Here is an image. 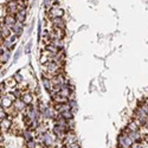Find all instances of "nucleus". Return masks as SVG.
<instances>
[{"mask_svg": "<svg viewBox=\"0 0 148 148\" xmlns=\"http://www.w3.org/2000/svg\"><path fill=\"white\" fill-rule=\"evenodd\" d=\"M16 100L14 96H12V94L8 95H4L3 97H0V107L4 108L5 110H8L12 104H13V101Z\"/></svg>", "mask_w": 148, "mask_h": 148, "instance_id": "f257e3e1", "label": "nucleus"}, {"mask_svg": "<svg viewBox=\"0 0 148 148\" xmlns=\"http://www.w3.org/2000/svg\"><path fill=\"white\" fill-rule=\"evenodd\" d=\"M117 140H119V148H129L133 143V141L129 139V136L126 133H121Z\"/></svg>", "mask_w": 148, "mask_h": 148, "instance_id": "f03ea898", "label": "nucleus"}, {"mask_svg": "<svg viewBox=\"0 0 148 148\" xmlns=\"http://www.w3.org/2000/svg\"><path fill=\"white\" fill-rule=\"evenodd\" d=\"M47 11H49V17H50V19L51 18H62L64 16V10L59 6H57L56 4H53L52 7Z\"/></svg>", "mask_w": 148, "mask_h": 148, "instance_id": "7ed1b4c3", "label": "nucleus"}, {"mask_svg": "<svg viewBox=\"0 0 148 148\" xmlns=\"http://www.w3.org/2000/svg\"><path fill=\"white\" fill-rule=\"evenodd\" d=\"M19 11V6H18V3L17 0H8L6 3V12L7 14H11V16H16Z\"/></svg>", "mask_w": 148, "mask_h": 148, "instance_id": "20e7f679", "label": "nucleus"}, {"mask_svg": "<svg viewBox=\"0 0 148 148\" xmlns=\"http://www.w3.org/2000/svg\"><path fill=\"white\" fill-rule=\"evenodd\" d=\"M65 37V30L60 27H52L50 31V38L51 39H63Z\"/></svg>", "mask_w": 148, "mask_h": 148, "instance_id": "39448f33", "label": "nucleus"}, {"mask_svg": "<svg viewBox=\"0 0 148 148\" xmlns=\"http://www.w3.org/2000/svg\"><path fill=\"white\" fill-rule=\"evenodd\" d=\"M12 127V121L10 117H5L0 120V132H8Z\"/></svg>", "mask_w": 148, "mask_h": 148, "instance_id": "423d86ee", "label": "nucleus"}, {"mask_svg": "<svg viewBox=\"0 0 148 148\" xmlns=\"http://www.w3.org/2000/svg\"><path fill=\"white\" fill-rule=\"evenodd\" d=\"M12 106H13V108L17 110L18 113L25 112V109H26V107H27L25 103H24V102L20 100V98H16V100L13 101V104H12Z\"/></svg>", "mask_w": 148, "mask_h": 148, "instance_id": "0eeeda50", "label": "nucleus"}, {"mask_svg": "<svg viewBox=\"0 0 148 148\" xmlns=\"http://www.w3.org/2000/svg\"><path fill=\"white\" fill-rule=\"evenodd\" d=\"M11 31L13 32L17 37H20L23 34V23H19V21H16L13 25L11 26Z\"/></svg>", "mask_w": 148, "mask_h": 148, "instance_id": "6e6552de", "label": "nucleus"}, {"mask_svg": "<svg viewBox=\"0 0 148 148\" xmlns=\"http://www.w3.org/2000/svg\"><path fill=\"white\" fill-rule=\"evenodd\" d=\"M50 23L52 27H60V29H65V21L62 18H51Z\"/></svg>", "mask_w": 148, "mask_h": 148, "instance_id": "1a4fd4ad", "label": "nucleus"}, {"mask_svg": "<svg viewBox=\"0 0 148 148\" xmlns=\"http://www.w3.org/2000/svg\"><path fill=\"white\" fill-rule=\"evenodd\" d=\"M64 145H66V146H69V145H72L73 142H76V135L73 134L72 132H66V134H65V136H64Z\"/></svg>", "mask_w": 148, "mask_h": 148, "instance_id": "9d476101", "label": "nucleus"}, {"mask_svg": "<svg viewBox=\"0 0 148 148\" xmlns=\"http://www.w3.org/2000/svg\"><path fill=\"white\" fill-rule=\"evenodd\" d=\"M0 34H1V37H3L4 39L7 38V37H10V36L12 34L11 29H10L7 25H5L4 23H0Z\"/></svg>", "mask_w": 148, "mask_h": 148, "instance_id": "9b49d317", "label": "nucleus"}, {"mask_svg": "<svg viewBox=\"0 0 148 148\" xmlns=\"http://www.w3.org/2000/svg\"><path fill=\"white\" fill-rule=\"evenodd\" d=\"M55 110L57 113H63L65 110H71V107L69 102L66 103H55Z\"/></svg>", "mask_w": 148, "mask_h": 148, "instance_id": "f8f14e48", "label": "nucleus"}, {"mask_svg": "<svg viewBox=\"0 0 148 148\" xmlns=\"http://www.w3.org/2000/svg\"><path fill=\"white\" fill-rule=\"evenodd\" d=\"M20 100H21L24 103H25L26 106H30V104H32V102H33V95H32L31 92H23Z\"/></svg>", "mask_w": 148, "mask_h": 148, "instance_id": "ddd939ff", "label": "nucleus"}, {"mask_svg": "<svg viewBox=\"0 0 148 148\" xmlns=\"http://www.w3.org/2000/svg\"><path fill=\"white\" fill-rule=\"evenodd\" d=\"M52 101H53V103H66L69 100L66 97L59 95L58 92H53L52 94Z\"/></svg>", "mask_w": 148, "mask_h": 148, "instance_id": "4468645a", "label": "nucleus"}, {"mask_svg": "<svg viewBox=\"0 0 148 148\" xmlns=\"http://www.w3.org/2000/svg\"><path fill=\"white\" fill-rule=\"evenodd\" d=\"M14 18H16V21H19V23H24V21H25V18H26V8L19 10L18 13L14 16Z\"/></svg>", "mask_w": 148, "mask_h": 148, "instance_id": "2eb2a0df", "label": "nucleus"}, {"mask_svg": "<svg viewBox=\"0 0 148 148\" xmlns=\"http://www.w3.org/2000/svg\"><path fill=\"white\" fill-rule=\"evenodd\" d=\"M43 84H44V88H45L49 92H52V89H53V83H52L51 78L43 77Z\"/></svg>", "mask_w": 148, "mask_h": 148, "instance_id": "dca6fc26", "label": "nucleus"}, {"mask_svg": "<svg viewBox=\"0 0 148 148\" xmlns=\"http://www.w3.org/2000/svg\"><path fill=\"white\" fill-rule=\"evenodd\" d=\"M14 23H16V18H14V16L6 14V17L4 18V24H5V25H7V26L11 29V26L13 25Z\"/></svg>", "mask_w": 148, "mask_h": 148, "instance_id": "f3484780", "label": "nucleus"}, {"mask_svg": "<svg viewBox=\"0 0 148 148\" xmlns=\"http://www.w3.org/2000/svg\"><path fill=\"white\" fill-rule=\"evenodd\" d=\"M10 56H11V51H10V50L3 51L1 53H0V64H5L6 62L8 60Z\"/></svg>", "mask_w": 148, "mask_h": 148, "instance_id": "a211bd4d", "label": "nucleus"}, {"mask_svg": "<svg viewBox=\"0 0 148 148\" xmlns=\"http://www.w3.org/2000/svg\"><path fill=\"white\" fill-rule=\"evenodd\" d=\"M23 136L25 138V140L26 141H29V140H33V138L36 136V134H34V130H26V132H24L23 133Z\"/></svg>", "mask_w": 148, "mask_h": 148, "instance_id": "6ab92c4d", "label": "nucleus"}, {"mask_svg": "<svg viewBox=\"0 0 148 148\" xmlns=\"http://www.w3.org/2000/svg\"><path fill=\"white\" fill-rule=\"evenodd\" d=\"M4 85H5V87H8V88H14L16 85H17V82L14 81L13 77H10V78H7L4 82Z\"/></svg>", "mask_w": 148, "mask_h": 148, "instance_id": "aec40b11", "label": "nucleus"}, {"mask_svg": "<svg viewBox=\"0 0 148 148\" xmlns=\"http://www.w3.org/2000/svg\"><path fill=\"white\" fill-rule=\"evenodd\" d=\"M50 44H52L53 46H56L57 49H63V39H51Z\"/></svg>", "mask_w": 148, "mask_h": 148, "instance_id": "412c9836", "label": "nucleus"}, {"mask_svg": "<svg viewBox=\"0 0 148 148\" xmlns=\"http://www.w3.org/2000/svg\"><path fill=\"white\" fill-rule=\"evenodd\" d=\"M59 115L63 117V119H65V120H71L72 119V110H65V112H63V113H59Z\"/></svg>", "mask_w": 148, "mask_h": 148, "instance_id": "4be33fe9", "label": "nucleus"}, {"mask_svg": "<svg viewBox=\"0 0 148 148\" xmlns=\"http://www.w3.org/2000/svg\"><path fill=\"white\" fill-rule=\"evenodd\" d=\"M43 3H44V6H45L46 10H50L52 7V5H53V3L51 1V0H44Z\"/></svg>", "mask_w": 148, "mask_h": 148, "instance_id": "5701e85b", "label": "nucleus"}, {"mask_svg": "<svg viewBox=\"0 0 148 148\" xmlns=\"http://www.w3.org/2000/svg\"><path fill=\"white\" fill-rule=\"evenodd\" d=\"M13 78H14V81H16L17 83H21V82H23V76L20 75V72H17L16 75L13 76Z\"/></svg>", "mask_w": 148, "mask_h": 148, "instance_id": "b1692460", "label": "nucleus"}, {"mask_svg": "<svg viewBox=\"0 0 148 148\" xmlns=\"http://www.w3.org/2000/svg\"><path fill=\"white\" fill-rule=\"evenodd\" d=\"M5 117H7V113H6V110H5L4 108L0 107V120H1V119H5Z\"/></svg>", "mask_w": 148, "mask_h": 148, "instance_id": "393cba45", "label": "nucleus"}, {"mask_svg": "<svg viewBox=\"0 0 148 148\" xmlns=\"http://www.w3.org/2000/svg\"><path fill=\"white\" fill-rule=\"evenodd\" d=\"M34 146H36L34 140H29V141H26V148H34Z\"/></svg>", "mask_w": 148, "mask_h": 148, "instance_id": "a878e982", "label": "nucleus"}, {"mask_svg": "<svg viewBox=\"0 0 148 148\" xmlns=\"http://www.w3.org/2000/svg\"><path fill=\"white\" fill-rule=\"evenodd\" d=\"M129 148H143V146L141 142H133Z\"/></svg>", "mask_w": 148, "mask_h": 148, "instance_id": "bb28decb", "label": "nucleus"}, {"mask_svg": "<svg viewBox=\"0 0 148 148\" xmlns=\"http://www.w3.org/2000/svg\"><path fill=\"white\" fill-rule=\"evenodd\" d=\"M68 148H81V147H79V145H78V143L73 142L72 145H69V146H68Z\"/></svg>", "mask_w": 148, "mask_h": 148, "instance_id": "cd10ccee", "label": "nucleus"}, {"mask_svg": "<svg viewBox=\"0 0 148 148\" xmlns=\"http://www.w3.org/2000/svg\"><path fill=\"white\" fill-rule=\"evenodd\" d=\"M34 148H45V146H44V143H42V142H36V146H34Z\"/></svg>", "mask_w": 148, "mask_h": 148, "instance_id": "c85d7f7f", "label": "nucleus"}, {"mask_svg": "<svg viewBox=\"0 0 148 148\" xmlns=\"http://www.w3.org/2000/svg\"><path fill=\"white\" fill-rule=\"evenodd\" d=\"M30 46H31V45L29 44V45L26 46V49H25V52H26V53H29V52H30Z\"/></svg>", "mask_w": 148, "mask_h": 148, "instance_id": "c756f323", "label": "nucleus"}, {"mask_svg": "<svg viewBox=\"0 0 148 148\" xmlns=\"http://www.w3.org/2000/svg\"><path fill=\"white\" fill-rule=\"evenodd\" d=\"M4 141V135L1 134V133H0V143H1Z\"/></svg>", "mask_w": 148, "mask_h": 148, "instance_id": "7c9ffc66", "label": "nucleus"}, {"mask_svg": "<svg viewBox=\"0 0 148 148\" xmlns=\"http://www.w3.org/2000/svg\"><path fill=\"white\" fill-rule=\"evenodd\" d=\"M89 1L91 3V4H97L98 1H97V0H89Z\"/></svg>", "mask_w": 148, "mask_h": 148, "instance_id": "2f4dec72", "label": "nucleus"}, {"mask_svg": "<svg viewBox=\"0 0 148 148\" xmlns=\"http://www.w3.org/2000/svg\"><path fill=\"white\" fill-rule=\"evenodd\" d=\"M51 1H52V3H53V4H56V3H57V1H58V0H51Z\"/></svg>", "mask_w": 148, "mask_h": 148, "instance_id": "473e14b6", "label": "nucleus"}, {"mask_svg": "<svg viewBox=\"0 0 148 148\" xmlns=\"http://www.w3.org/2000/svg\"><path fill=\"white\" fill-rule=\"evenodd\" d=\"M25 1H27V0H25Z\"/></svg>", "mask_w": 148, "mask_h": 148, "instance_id": "72a5a7b5", "label": "nucleus"}]
</instances>
